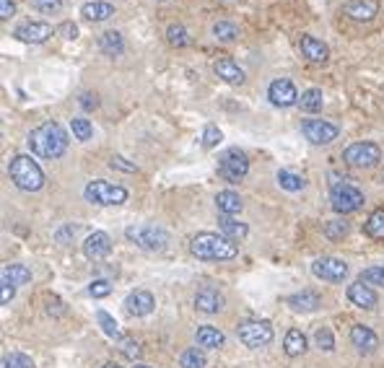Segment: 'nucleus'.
<instances>
[{"instance_id":"1","label":"nucleus","mask_w":384,"mask_h":368,"mask_svg":"<svg viewBox=\"0 0 384 368\" xmlns=\"http://www.w3.org/2000/svg\"><path fill=\"white\" fill-rule=\"evenodd\" d=\"M29 151L39 158H60L68 151V132L57 122H42L29 132Z\"/></svg>"},{"instance_id":"2","label":"nucleus","mask_w":384,"mask_h":368,"mask_svg":"<svg viewBox=\"0 0 384 368\" xmlns=\"http://www.w3.org/2000/svg\"><path fill=\"white\" fill-rule=\"evenodd\" d=\"M190 252L198 259H211V262H223V259H234L237 257V244L226 236H219V233H208L202 231L198 236H192L190 241Z\"/></svg>"},{"instance_id":"3","label":"nucleus","mask_w":384,"mask_h":368,"mask_svg":"<svg viewBox=\"0 0 384 368\" xmlns=\"http://www.w3.org/2000/svg\"><path fill=\"white\" fill-rule=\"evenodd\" d=\"M8 174H10V182L16 184L19 190H24V192H37V190H42V184H45L42 166L31 156H27V153H19V156L10 158Z\"/></svg>"},{"instance_id":"4","label":"nucleus","mask_w":384,"mask_h":368,"mask_svg":"<svg viewBox=\"0 0 384 368\" xmlns=\"http://www.w3.org/2000/svg\"><path fill=\"white\" fill-rule=\"evenodd\" d=\"M83 197H86V203L101 205V208H110V205L128 203V190H125V187H119V184L104 182V179H94V182L86 184Z\"/></svg>"},{"instance_id":"5","label":"nucleus","mask_w":384,"mask_h":368,"mask_svg":"<svg viewBox=\"0 0 384 368\" xmlns=\"http://www.w3.org/2000/svg\"><path fill=\"white\" fill-rule=\"evenodd\" d=\"M125 236H128L133 244H138L146 252H161L169 244V233H166L161 226H154V223H140V226H128L125 229Z\"/></svg>"},{"instance_id":"6","label":"nucleus","mask_w":384,"mask_h":368,"mask_svg":"<svg viewBox=\"0 0 384 368\" xmlns=\"http://www.w3.org/2000/svg\"><path fill=\"white\" fill-rule=\"evenodd\" d=\"M330 205H332V210L335 213H356L361 205H364V192L353 187V184H348L346 179L343 182H335L332 184V190H330Z\"/></svg>"},{"instance_id":"7","label":"nucleus","mask_w":384,"mask_h":368,"mask_svg":"<svg viewBox=\"0 0 384 368\" xmlns=\"http://www.w3.org/2000/svg\"><path fill=\"white\" fill-rule=\"evenodd\" d=\"M343 161L348 166H353V169H371L382 161V148L376 146V143H350V146L343 151Z\"/></svg>"},{"instance_id":"8","label":"nucleus","mask_w":384,"mask_h":368,"mask_svg":"<svg viewBox=\"0 0 384 368\" xmlns=\"http://www.w3.org/2000/svg\"><path fill=\"white\" fill-rule=\"evenodd\" d=\"M249 171V158L244 151H239V148H229L223 156L219 158V174L226 179L229 184H237L242 182Z\"/></svg>"},{"instance_id":"9","label":"nucleus","mask_w":384,"mask_h":368,"mask_svg":"<svg viewBox=\"0 0 384 368\" xmlns=\"http://www.w3.org/2000/svg\"><path fill=\"white\" fill-rule=\"evenodd\" d=\"M237 337H239V342H244L247 348H263L267 342H273V327H270V322L252 319V322L239 324Z\"/></svg>"},{"instance_id":"10","label":"nucleus","mask_w":384,"mask_h":368,"mask_svg":"<svg viewBox=\"0 0 384 368\" xmlns=\"http://www.w3.org/2000/svg\"><path fill=\"white\" fill-rule=\"evenodd\" d=\"M311 273L320 280H327V283H343L348 275V265L338 257H320L311 262Z\"/></svg>"},{"instance_id":"11","label":"nucleus","mask_w":384,"mask_h":368,"mask_svg":"<svg viewBox=\"0 0 384 368\" xmlns=\"http://www.w3.org/2000/svg\"><path fill=\"white\" fill-rule=\"evenodd\" d=\"M302 132L304 138L309 140V143H314V146H327V143H332V140L338 138L340 130L327 120H304Z\"/></svg>"},{"instance_id":"12","label":"nucleus","mask_w":384,"mask_h":368,"mask_svg":"<svg viewBox=\"0 0 384 368\" xmlns=\"http://www.w3.org/2000/svg\"><path fill=\"white\" fill-rule=\"evenodd\" d=\"M13 37L19 42H27V45H45L47 39L52 37V26L45 21H29L13 31Z\"/></svg>"},{"instance_id":"13","label":"nucleus","mask_w":384,"mask_h":368,"mask_svg":"<svg viewBox=\"0 0 384 368\" xmlns=\"http://www.w3.org/2000/svg\"><path fill=\"white\" fill-rule=\"evenodd\" d=\"M267 99H270L275 107H293V104H299V93H296V86H293L288 78H278V81L270 83Z\"/></svg>"},{"instance_id":"14","label":"nucleus","mask_w":384,"mask_h":368,"mask_svg":"<svg viewBox=\"0 0 384 368\" xmlns=\"http://www.w3.org/2000/svg\"><path fill=\"white\" fill-rule=\"evenodd\" d=\"M83 254H86L89 259H94V262L110 257L112 254L110 233H104V231H94V233H89L86 241H83Z\"/></svg>"},{"instance_id":"15","label":"nucleus","mask_w":384,"mask_h":368,"mask_svg":"<svg viewBox=\"0 0 384 368\" xmlns=\"http://www.w3.org/2000/svg\"><path fill=\"white\" fill-rule=\"evenodd\" d=\"M195 309L202 314H219L223 309V293L213 286H202L195 293Z\"/></svg>"},{"instance_id":"16","label":"nucleus","mask_w":384,"mask_h":368,"mask_svg":"<svg viewBox=\"0 0 384 368\" xmlns=\"http://www.w3.org/2000/svg\"><path fill=\"white\" fill-rule=\"evenodd\" d=\"M348 301L353 306H358V309H374L379 304V296H376V291L371 286L356 280V283L348 286Z\"/></svg>"},{"instance_id":"17","label":"nucleus","mask_w":384,"mask_h":368,"mask_svg":"<svg viewBox=\"0 0 384 368\" xmlns=\"http://www.w3.org/2000/svg\"><path fill=\"white\" fill-rule=\"evenodd\" d=\"M299 49H302V55L307 57L309 63H327V57H330V47L325 45L322 39L311 37V34H302Z\"/></svg>"},{"instance_id":"18","label":"nucleus","mask_w":384,"mask_h":368,"mask_svg":"<svg viewBox=\"0 0 384 368\" xmlns=\"http://www.w3.org/2000/svg\"><path fill=\"white\" fill-rule=\"evenodd\" d=\"M350 342H353V348L358 353H366V355L379 348V337L369 327H364V324H353L350 327Z\"/></svg>"},{"instance_id":"19","label":"nucleus","mask_w":384,"mask_h":368,"mask_svg":"<svg viewBox=\"0 0 384 368\" xmlns=\"http://www.w3.org/2000/svg\"><path fill=\"white\" fill-rule=\"evenodd\" d=\"M156 306V298L154 293H148V291H133V293L125 298V309H128L133 316H148V314L154 312Z\"/></svg>"},{"instance_id":"20","label":"nucleus","mask_w":384,"mask_h":368,"mask_svg":"<svg viewBox=\"0 0 384 368\" xmlns=\"http://www.w3.org/2000/svg\"><path fill=\"white\" fill-rule=\"evenodd\" d=\"M343 10L353 21H371L379 13V0H348Z\"/></svg>"},{"instance_id":"21","label":"nucleus","mask_w":384,"mask_h":368,"mask_svg":"<svg viewBox=\"0 0 384 368\" xmlns=\"http://www.w3.org/2000/svg\"><path fill=\"white\" fill-rule=\"evenodd\" d=\"M213 70H216V75H219L221 81L231 83V86H242V83H244V70H242L231 57H219V60L213 63Z\"/></svg>"},{"instance_id":"22","label":"nucleus","mask_w":384,"mask_h":368,"mask_svg":"<svg viewBox=\"0 0 384 368\" xmlns=\"http://www.w3.org/2000/svg\"><path fill=\"white\" fill-rule=\"evenodd\" d=\"M195 342H198V348L202 350H216V348H223L226 335H223L219 327L202 324V327H198V332H195Z\"/></svg>"},{"instance_id":"23","label":"nucleus","mask_w":384,"mask_h":368,"mask_svg":"<svg viewBox=\"0 0 384 368\" xmlns=\"http://www.w3.org/2000/svg\"><path fill=\"white\" fill-rule=\"evenodd\" d=\"M81 16L86 21H110L115 16V6L107 3V0H94V3H86L81 8Z\"/></svg>"},{"instance_id":"24","label":"nucleus","mask_w":384,"mask_h":368,"mask_svg":"<svg viewBox=\"0 0 384 368\" xmlns=\"http://www.w3.org/2000/svg\"><path fill=\"white\" fill-rule=\"evenodd\" d=\"M0 280L6 283V286H27L29 280H31V270L27 265H6L3 267V273H0Z\"/></svg>"},{"instance_id":"25","label":"nucleus","mask_w":384,"mask_h":368,"mask_svg":"<svg viewBox=\"0 0 384 368\" xmlns=\"http://www.w3.org/2000/svg\"><path fill=\"white\" fill-rule=\"evenodd\" d=\"M288 306H291L293 312H314V309H320L322 306V298L314 291H302V293H293L288 298Z\"/></svg>"},{"instance_id":"26","label":"nucleus","mask_w":384,"mask_h":368,"mask_svg":"<svg viewBox=\"0 0 384 368\" xmlns=\"http://www.w3.org/2000/svg\"><path fill=\"white\" fill-rule=\"evenodd\" d=\"M99 49L104 52V55L119 57L122 52H125V39H122L119 31H104V34L99 37Z\"/></svg>"},{"instance_id":"27","label":"nucleus","mask_w":384,"mask_h":368,"mask_svg":"<svg viewBox=\"0 0 384 368\" xmlns=\"http://www.w3.org/2000/svg\"><path fill=\"white\" fill-rule=\"evenodd\" d=\"M242 197L237 192H231V190H223V192L216 194V208H219L221 215H237L242 213Z\"/></svg>"},{"instance_id":"28","label":"nucleus","mask_w":384,"mask_h":368,"mask_svg":"<svg viewBox=\"0 0 384 368\" xmlns=\"http://www.w3.org/2000/svg\"><path fill=\"white\" fill-rule=\"evenodd\" d=\"M219 223H221V236H226V239H231L234 244H237V241H242V239H247V233H249L247 223L234 221L231 215H223V218H221Z\"/></svg>"},{"instance_id":"29","label":"nucleus","mask_w":384,"mask_h":368,"mask_svg":"<svg viewBox=\"0 0 384 368\" xmlns=\"http://www.w3.org/2000/svg\"><path fill=\"white\" fill-rule=\"evenodd\" d=\"M283 350H286V355H291V358H299V355H304V353H307V337H304V332L296 330V327L286 332Z\"/></svg>"},{"instance_id":"30","label":"nucleus","mask_w":384,"mask_h":368,"mask_svg":"<svg viewBox=\"0 0 384 368\" xmlns=\"http://www.w3.org/2000/svg\"><path fill=\"white\" fill-rule=\"evenodd\" d=\"M179 366L182 368H205L208 366V358H205L202 348H187V350H182V355H179Z\"/></svg>"},{"instance_id":"31","label":"nucleus","mask_w":384,"mask_h":368,"mask_svg":"<svg viewBox=\"0 0 384 368\" xmlns=\"http://www.w3.org/2000/svg\"><path fill=\"white\" fill-rule=\"evenodd\" d=\"M366 233L371 236V239L376 241H384V210L379 208V210H374L369 218H366Z\"/></svg>"},{"instance_id":"32","label":"nucleus","mask_w":384,"mask_h":368,"mask_svg":"<svg viewBox=\"0 0 384 368\" xmlns=\"http://www.w3.org/2000/svg\"><path fill=\"white\" fill-rule=\"evenodd\" d=\"M322 104H325V99H322L320 89H307V91L299 96V107H302L304 112H320Z\"/></svg>"},{"instance_id":"33","label":"nucleus","mask_w":384,"mask_h":368,"mask_svg":"<svg viewBox=\"0 0 384 368\" xmlns=\"http://www.w3.org/2000/svg\"><path fill=\"white\" fill-rule=\"evenodd\" d=\"M275 179H278V184L283 187V190H288V192H299V190H304V176L293 174V171H288V169H281L278 174H275Z\"/></svg>"},{"instance_id":"34","label":"nucleus","mask_w":384,"mask_h":368,"mask_svg":"<svg viewBox=\"0 0 384 368\" xmlns=\"http://www.w3.org/2000/svg\"><path fill=\"white\" fill-rule=\"evenodd\" d=\"M166 39H169V45L172 47L182 49V47L190 45V31H187L182 24H172V26L166 29Z\"/></svg>"},{"instance_id":"35","label":"nucleus","mask_w":384,"mask_h":368,"mask_svg":"<svg viewBox=\"0 0 384 368\" xmlns=\"http://www.w3.org/2000/svg\"><path fill=\"white\" fill-rule=\"evenodd\" d=\"M213 37L219 39V42H234V39L239 37L237 24H231V21H216V24H213Z\"/></svg>"},{"instance_id":"36","label":"nucleus","mask_w":384,"mask_h":368,"mask_svg":"<svg viewBox=\"0 0 384 368\" xmlns=\"http://www.w3.org/2000/svg\"><path fill=\"white\" fill-rule=\"evenodd\" d=\"M358 280L371 288H384V267H366V270H361Z\"/></svg>"},{"instance_id":"37","label":"nucleus","mask_w":384,"mask_h":368,"mask_svg":"<svg viewBox=\"0 0 384 368\" xmlns=\"http://www.w3.org/2000/svg\"><path fill=\"white\" fill-rule=\"evenodd\" d=\"M71 130H73V138L81 140V143H86V140H91L94 135V128L89 120H83V117H73L71 120Z\"/></svg>"},{"instance_id":"38","label":"nucleus","mask_w":384,"mask_h":368,"mask_svg":"<svg viewBox=\"0 0 384 368\" xmlns=\"http://www.w3.org/2000/svg\"><path fill=\"white\" fill-rule=\"evenodd\" d=\"M314 345L320 350H325V353L335 350V337H332V332H330L327 327H317V330H314Z\"/></svg>"},{"instance_id":"39","label":"nucleus","mask_w":384,"mask_h":368,"mask_svg":"<svg viewBox=\"0 0 384 368\" xmlns=\"http://www.w3.org/2000/svg\"><path fill=\"white\" fill-rule=\"evenodd\" d=\"M3 368H34V360L27 353H8L3 358Z\"/></svg>"},{"instance_id":"40","label":"nucleus","mask_w":384,"mask_h":368,"mask_svg":"<svg viewBox=\"0 0 384 368\" xmlns=\"http://www.w3.org/2000/svg\"><path fill=\"white\" fill-rule=\"evenodd\" d=\"M96 319H99L101 330H104V335H107V337H115V340H119V337H122V335H119L117 322H115V319H112L107 312H101V309H99V312H96Z\"/></svg>"},{"instance_id":"41","label":"nucleus","mask_w":384,"mask_h":368,"mask_svg":"<svg viewBox=\"0 0 384 368\" xmlns=\"http://www.w3.org/2000/svg\"><path fill=\"white\" fill-rule=\"evenodd\" d=\"M348 233V223L346 221H327L325 223V236L330 241H340Z\"/></svg>"},{"instance_id":"42","label":"nucleus","mask_w":384,"mask_h":368,"mask_svg":"<svg viewBox=\"0 0 384 368\" xmlns=\"http://www.w3.org/2000/svg\"><path fill=\"white\" fill-rule=\"evenodd\" d=\"M31 3H34V8L39 13H47V16L60 13V8H63V0H31Z\"/></svg>"},{"instance_id":"43","label":"nucleus","mask_w":384,"mask_h":368,"mask_svg":"<svg viewBox=\"0 0 384 368\" xmlns=\"http://www.w3.org/2000/svg\"><path fill=\"white\" fill-rule=\"evenodd\" d=\"M221 138L223 135H221V130L216 125H208V128L202 130V146L205 148H216L221 143Z\"/></svg>"},{"instance_id":"44","label":"nucleus","mask_w":384,"mask_h":368,"mask_svg":"<svg viewBox=\"0 0 384 368\" xmlns=\"http://www.w3.org/2000/svg\"><path fill=\"white\" fill-rule=\"evenodd\" d=\"M75 236H78V226H73V223H65L63 229L55 231V241H57V244H68V241H73Z\"/></svg>"},{"instance_id":"45","label":"nucleus","mask_w":384,"mask_h":368,"mask_svg":"<svg viewBox=\"0 0 384 368\" xmlns=\"http://www.w3.org/2000/svg\"><path fill=\"white\" fill-rule=\"evenodd\" d=\"M89 293H91L94 298H104V296L112 293V283L110 280H94L91 286H89Z\"/></svg>"},{"instance_id":"46","label":"nucleus","mask_w":384,"mask_h":368,"mask_svg":"<svg viewBox=\"0 0 384 368\" xmlns=\"http://www.w3.org/2000/svg\"><path fill=\"white\" fill-rule=\"evenodd\" d=\"M122 353H125L130 360H138L140 355H143L140 345H138V342H133V340H125V342H122Z\"/></svg>"},{"instance_id":"47","label":"nucleus","mask_w":384,"mask_h":368,"mask_svg":"<svg viewBox=\"0 0 384 368\" xmlns=\"http://www.w3.org/2000/svg\"><path fill=\"white\" fill-rule=\"evenodd\" d=\"M57 34L65 37V39H75L78 37V26H75L73 21H63V24L57 26Z\"/></svg>"},{"instance_id":"48","label":"nucleus","mask_w":384,"mask_h":368,"mask_svg":"<svg viewBox=\"0 0 384 368\" xmlns=\"http://www.w3.org/2000/svg\"><path fill=\"white\" fill-rule=\"evenodd\" d=\"M13 13H16V3L13 0H0V19L8 21Z\"/></svg>"},{"instance_id":"49","label":"nucleus","mask_w":384,"mask_h":368,"mask_svg":"<svg viewBox=\"0 0 384 368\" xmlns=\"http://www.w3.org/2000/svg\"><path fill=\"white\" fill-rule=\"evenodd\" d=\"M81 107L83 109H96V107H99L96 93H81Z\"/></svg>"},{"instance_id":"50","label":"nucleus","mask_w":384,"mask_h":368,"mask_svg":"<svg viewBox=\"0 0 384 368\" xmlns=\"http://www.w3.org/2000/svg\"><path fill=\"white\" fill-rule=\"evenodd\" d=\"M110 166H112V169H122V171H135V164H128V161H125L122 156L112 158Z\"/></svg>"},{"instance_id":"51","label":"nucleus","mask_w":384,"mask_h":368,"mask_svg":"<svg viewBox=\"0 0 384 368\" xmlns=\"http://www.w3.org/2000/svg\"><path fill=\"white\" fill-rule=\"evenodd\" d=\"M13 293H16V288H13V286H6V283H3V293H0V304H3V306H8V304H10V298H13Z\"/></svg>"},{"instance_id":"52","label":"nucleus","mask_w":384,"mask_h":368,"mask_svg":"<svg viewBox=\"0 0 384 368\" xmlns=\"http://www.w3.org/2000/svg\"><path fill=\"white\" fill-rule=\"evenodd\" d=\"M101 368H119L117 363H107V366H101Z\"/></svg>"},{"instance_id":"53","label":"nucleus","mask_w":384,"mask_h":368,"mask_svg":"<svg viewBox=\"0 0 384 368\" xmlns=\"http://www.w3.org/2000/svg\"><path fill=\"white\" fill-rule=\"evenodd\" d=\"M133 368H151V366H143V363H135Z\"/></svg>"}]
</instances>
